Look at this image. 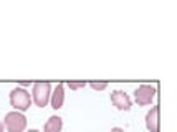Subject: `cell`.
<instances>
[{
	"instance_id": "cell-1",
	"label": "cell",
	"mask_w": 177,
	"mask_h": 132,
	"mask_svg": "<svg viewBox=\"0 0 177 132\" xmlns=\"http://www.w3.org/2000/svg\"><path fill=\"white\" fill-rule=\"evenodd\" d=\"M32 99H33L35 106L38 107H45L48 103H50V98H51V84L50 82H45V81H38L33 84L32 88Z\"/></svg>"
},
{
	"instance_id": "cell-2",
	"label": "cell",
	"mask_w": 177,
	"mask_h": 132,
	"mask_svg": "<svg viewBox=\"0 0 177 132\" xmlns=\"http://www.w3.org/2000/svg\"><path fill=\"white\" fill-rule=\"evenodd\" d=\"M10 104H12V107L15 111L23 112L32 106V96H30V93L27 89L17 86L15 89L10 91Z\"/></svg>"
},
{
	"instance_id": "cell-3",
	"label": "cell",
	"mask_w": 177,
	"mask_h": 132,
	"mask_svg": "<svg viewBox=\"0 0 177 132\" xmlns=\"http://www.w3.org/2000/svg\"><path fill=\"white\" fill-rule=\"evenodd\" d=\"M4 127L7 132H23L27 129V117L18 111L7 112L4 117Z\"/></svg>"
},
{
	"instance_id": "cell-4",
	"label": "cell",
	"mask_w": 177,
	"mask_h": 132,
	"mask_svg": "<svg viewBox=\"0 0 177 132\" xmlns=\"http://www.w3.org/2000/svg\"><path fill=\"white\" fill-rule=\"evenodd\" d=\"M154 96H156V88L151 84H141L134 91V99L139 106H149L154 101Z\"/></svg>"
},
{
	"instance_id": "cell-5",
	"label": "cell",
	"mask_w": 177,
	"mask_h": 132,
	"mask_svg": "<svg viewBox=\"0 0 177 132\" xmlns=\"http://www.w3.org/2000/svg\"><path fill=\"white\" fill-rule=\"evenodd\" d=\"M111 103L118 107L119 111H129L131 109V99L124 91H114L111 94Z\"/></svg>"
},
{
	"instance_id": "cell-6",
	"label": "cell",
	"mask_w": 177,
	"mask_h": 132,
	"mask_svg": "<svg viewBox=\"0 0 177 132\" xmlns=\"http://www.w3.org/2000/svg\"><path fill=\"white\" fill-rule=\"evenodd\" d=\"M63 101H65V86L63 84H56L55 89L51 91V98H50L51 107L55 111H58L60 107H63Z\"/></svg>"
},
{
	"instance_id": "cell-7",
	"label": "cell",
	"mask_w": 177,
	"mask_h": 132,
	"mask_svg": "<svg viewBox=\"0 0 177 132\" xmlns=\"http://www.w3.org/2000/svg\"><path fill=\"white\" fill-rule=\"evenodd\" d=\"M146 127L149 132H159V107L154 106L146 114Z\"/></svg>"
},
{
	"instance_id": "cell-8",
	"label": "cell",
	"mask_w": 177,
	"mask_h": 132,
	"mask_svg": "<svg viewBox=\"0 0 177 132\" xmlns=\"http://www.w3.org/2000/svg\"><path fill=\"white\" fill-rule=\"evenodd\" d=\"M61 129H63V119L60 116H51L45 122L43 132H61Z\"/></svg>"
},
{
	"instance_id": "cell-9",
	"label": "cell",
	"mask_w": 177,
	"mask_h": 132,
	"mask_svg": "<svg viewBox=\"0 0 177 132\" xmlns=\"http://www.w3.org/2000/svg\"><path fill=\"white\" fill-rule=\"evenodd\" d=\"M89 86L93 88L94 91H103V89H106V88H108V82H91Z\"/></svg>"
},
{
	"instance_id": "cell-10",
	"label": "cell",
	"mask_w": 177,
	"mask_h": 132,
	"mask_svg": "<svg viewBox=\"0 0 177 132\" xmlns=\"http://www.w3.org/2000/svg\"><path fill=\"white\" fill-rule=\"evenodd\" d=\"M86 86V82H76V81H70L68 82V88H70V89H80V88H84Z\"/></svg>"
},
{
	"instance_id": "cell-11",
	"label": "cell",
	"mask_w": 177,
	"mask_h": 132,
	"mask_svg": "<svg viewBox=\"0 0 177 132\" xmlns=\"http://www.w3.org/2000/svg\"><path fill=\"white\" fill-rule=\"evenodd\" d=\"M28 84H32V82H27V81H22V82H18V86H20V88H25V86H28Z\"/></svg>"
},
{
	"instance_id": "cell-12",
	"label": "cell",
	"mask_w": 177,
	"mask_h": 132,
	"mask_svg": "<svg viewBox=\"0 0 177 132\" xmlns=\"http://www.w3.org/2000/svg\"><path fill=\"white\" fill-rule=\"evenodd\" d=\"M111 132H124V129H121V127H114V129H111Z\"/></svg>"
},
{
	"instance_id": "cell-13",
	"label": "cell",
	"mask_w": 177,
	"mask_h": 132,
	"mask_svg": "<svg viewBox=\"0 0 177 132\" xmlns=\"http://www.w3.org/2000/svg\"><path fill=\"white\" fill-rule=\"evenodd\" d=\"M4 131H5V127H4V122L0 121V132H4Z\"/></svg>"
},
{
	"instance_id": "cell-14",
	"label": "cell",
	"mask_w": 177,
	"mask_h": 132,
	"mask_svg": "<svg viewBox=\"0 0 177 132\" xmlns=\"http://www.w3.org/2000/svg\"><path fill=\"white\" fill-rule=\"evenodd\" d=\"M27 132H40V131H37V129H30V131H27Z\"/></svg>"
}]
</instances>
